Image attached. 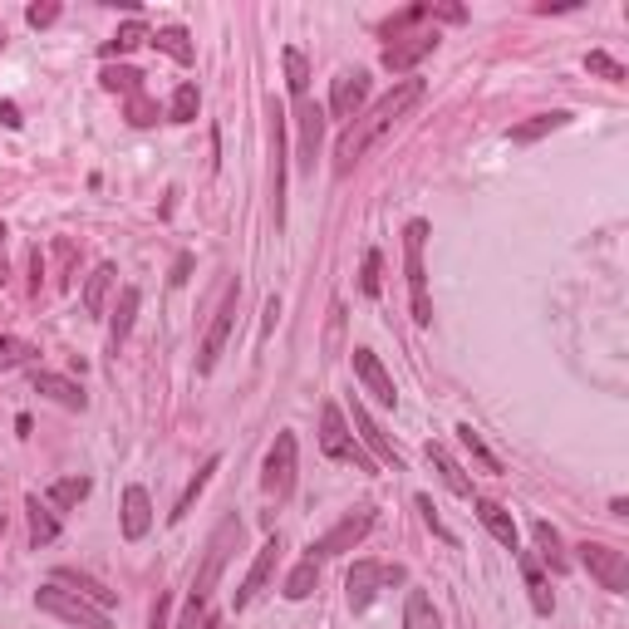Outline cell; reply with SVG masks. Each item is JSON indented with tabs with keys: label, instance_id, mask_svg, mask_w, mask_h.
Listing matches in <instances>:
<instances>
[{
	"label": "cell",
	"instance_id": "1",
	"mask_svg": "<svg viewBox=\"0 0 629 629\" xmlns=\"http://www.w3.org/2000/svg\"><path fill=\"white\" fill-rule=\"evenodd\" d=\"M418 104H423V79H403V84H394L379 104H369L364 114L344 128L340 143H335V177H349L354 163H359L374 143H384V138H389V133H394Z\"/></svg>",
	"mask_w": 629,
	"mask_h": 629
},
{
	"label": "cell",
	"instance_id": "2",
	"mask_svg": "<svg viewBox=\"0 0 629 629\" xmlns=\"http://www.w3.org/2000/svg\"><path fill=\"white\" fill-rule=\"evenodd\" d=\"M423 241H428V222L413 217L403 227V271H408V295H413V320L428 325L433 320V300H428V271H423Z\"/></svg>",
	"mask_w": 629,
	"mask_h": 629
},
{
	"label": "cell",
	"instance_id": "3",
	"mask_svg": "<svg viewBox=\"0 0 629 629\" xmlns=\"http://www.w3.org/2000/svg\"><path fill=\"white\" fill-rule=\"evenodd\" d=\"M408 580V571L403 566H384V561H354V571L344 575V590H349V610L354 615H364L384 590H394V585H403Z\"/></svg>",
	"mask_w": 629,
	"mask_h": 629
},
{
	"label": "cell",
	"instance_id": "4",
	"mask_svg": "<svg viewBox=\"0 0 629 629\" xmlns=\"http://www.w3.org/2000/svg\"><path fill=\"white\" fill-rule=\"evenodd\" d=\"M236 546H241V521L227 516V521L212 531V541H207V561H202V571L192 580V600H207V595L217 590V580H222V571H227V561H231Z\"/></svg>",
	"mask_w": 629,
	"mask_h": 629
},
{
	"label": "cell",
	"instance_id": "5",
	"mask_svg": "<svg viewBox=\"0 0 629 629\" xmlns=\"http://www.w3.org/2000/svg\"><path fill=\"white\" fill-rule=\"evenodd\" d=\"M35 605H40L45 615H55V620L79 625V629H89V625H99V620H104V610H99L94 600H84L79 590H64L59 580H50V585H40V590H35Z\"/></svg>",
	"mask_w": 629,
	"mask_h": 629
},
{
	"label": "cell",
	"instance_id": "6",
	"mask_svg": "<svg viewBox=\"0 0 629 629\" xmlns=\"http://www.w3.org/2000/svg\"><path fill=\"white\" fill-rule=\"evenodd\" d=\"M320 453H325L330 462H354L359 472H369V477H374V462L364 458V448H359V443H354V433L344 428V413L335 408V403H325V408H320Z\"/></svg>",
	"mask_w": 629,
	"mask_h": 629
},
{
	"label": "cell",
	"instance_id": "7",
	"mask_svg": "<svg viewBox=\"0 0 629 629\" xmlns=\"http://www.w3.org/2000/svg\"><path fill=\"white\" fill-rule=\"evenodd\" d=\"M236 305H241V286H227L217 315H212V325H207V335H202V349H197V374H212V369H217V359H222V349H227L231 330H236Z\"/></svg>",
	"mask_w": 629,
	"mask_h": 629
},
{
	"label": "cell",
	"instance_id": "8",
	"mask_svg": "<svg viewBox=\"0 0 629 629\" xmlns=\"http://www.w3.org/2000/svg\"><path fill=\"white\" fill-rule=\"evenodd\" d=\"M580 566L595 575L610 595H625L629 590V561L625 551H615V546H605V541H585L580 546Z\"/></svg>",
	"mask_w": 629,
	"mask_h": 629
},
{
	"label": "cell",
	"instance_id": "9",
	"mask_svg": "<svg viewBox=\"0 0 629 629\" xmlns=\"http://www.w3.org/2000/svg\"><path fill=\"white\" fill-rule=\"evenodd\" d=\"M295 433H276V443H271V453H266V472H261V487L276 497V502H286L290 492H295Z\"/></svg>",
	"mask_w": 629,
	"mask_h": 629
},
{
	"label": "cell",
	"instance_id": "10",
	"mask_svg": "<svg viewBox=\"0 0 629 629\" xmlns=\"http://www.w3.org/2000/svg\"><path fill=\"white\" fill-rule=\"evenodd\" d=\"M369 531H374V512H369V507H359V512L344 516L335 531H325V536H320L310 551H315V556H344V551H354V546H359Z\"/></svg>",
	"mask_w": 629,
	"mask_h": 629
},
{
	"label": "cell",
	"instance_id": "11",
	"mask_svg": "<svg viewBox=\"0 0 629 629\" xmlns=\"http://www.w3.org/2000/svg\"><path fill=\"white\" fill-rule=\"evenodd\" d=\"M364 104H369V74L364 69H344L340 79L330 84V114L354 123V118L364 114Z\"/></svg>",
	"mask_w": 629,
	"mask_h": 629
},
{
	"label": "cell",
	"instance_id": "12",
	"mask_svg": "<svg viewBox=\"0 0 629 629\" xmlns=\"http://www.w3.org/2000/svg\"><path fill=\"white\" fill-rule=\"evenodd\" d=\"M276 561H281V541L271 536V541H266V546L256 551V561H251L246 580H241V585L231 590V605H236V610H246V605H251V600H256V595H261V590L271 585V575H276Z\"/></svg>",
	"mask_w": 629,
	"mask_h": 629
},
{
	"label": "cell",
	"instance_id": "13",
	"mask_svg": "<svg viewBox=\"0 0 629 629\" xmlns=\"http://www.w3.org/2000/svg\"><path fill=\"white\" fill-rule=\"evenodd\" d=\"M433 50H438V30H413V35H399V40L384 50V69H389V74H408L418 59L433 55Z\"/></svg>",
	"mask_w": 629,
	"mask_h": 629
},
{
	"label": "cell",
	"instance_id": "14",
	"mask_svg": "<svg viewBox=\"0 0 629 629\" xmlns=\"http://www.w3.org/2000/svg\"><path fill=\"white\" fill-rule=\"evenodd\" d=\"M354 374H359V384L374 394V399L384 403V408H394L399 394H394V379H389V369L379 364V354L374 349H354Z\"/></svg>",
	"mask_w": 629,
	"mask_h": 629
},
{
	"label": "cell",
	"instance_id": "15",
	"mask_svg": "<svg viewBox=\"0 0 629 629\" xmlns=\"http://www.w3.org/2000/svg\"><path fill=\"white\" fill-rule=\"evenodd\" d=\"M153 531V502L143 487H128L123 492V541H143Z\"/></svg>",
	"mask_w": 629,
	"mask_h": 629
},
{
	"label": "cell",
	"instance_id": "16",
	"mask_svg": "<svg viewBox=\"0 0 629 629\" xmlns=\"http://www.w3.org/2000/svg\"><path fill=\"white\" fill-rule=\"evenodd\" d=\"M35 394H45V399H55L59 408H74V413H84L89 408V394L74 384V379H64V374H50V369H40L35 374Z\"/></svg>",
	"mask_w": 629,
	"mask_h": 629
},
{
	"label": "cell",
	"instance_id": "17",
	"mask_svg": "<svg viewBox=\"0 0 629 629\" xmlns=\"http://www.w3.org/2000/svg\"><path fill=\"white\" fill-rule=\"evenodd\" d=\"M516 566L526 575V590H531V605H536V615H551L556 610V595H551V580L541 571V561L531 556V551H516Z\"/></svg>",
	"mask_w": 629,
	"mask_h": 629
},
{
	"label": "cell",
	"instance_id": "18",
	"mask_svg": "<svg viewBox=\"0 0 629 629\" xmlns=\"http://www.w3.org/2000/svg\"><path fill=\"white\" fill-rule=\"evenodd\" d=\"M472 502H477L482 526L492 531V541H497V546H507V551H516V521H512V512H507L502 502H492V497H472Z\"/></svg>",
	"mask_w": 629,
	"mask_h": 629
},
{
	"label": "cell",
	"instance_id": "19",
	"mask_svg": "<svg viewBox=\"0 0 629 629\" xmlns=\"http://www.w3.org/2000/svg\"><path fill=\"white\" fill-rule=\"evenodd\" d=\"M295 109H300V168H310V163H315V148H320V138H325V114H320L310 99H295Z\"/></svg>",
	"mask_w": 629,
	"mask_h": 629
},
{
	"label": "cell",
	"instance_id": "20",
	"mask_svg": "<svg viewBox=\"0 0 629 629\" xmlns=\"http://www.w3.org/2000/svg\"><path fill=\"white\" fill-rule=\"evenodd\" d=\"M354 428H359V443H364V448H374V453L389 462V467H403V453L389 443V438H384V433H379V423L364 413V403H354Z\"/></svg>",
	"mask_w": 629,
	"mask_h": 629
},
{
	"label": "cell",
	"instance_id": "21",
	"mask_svg": "<svg viewBox=\"0 0 629 629\" xmlns=\"http://www.w3.org/2000/svg\"><path fill=\"white\" fill-rule=\"evenodd\" d=\"M25 512H30V546L40 551V546H50L59 536V516L50 502H40V497H25Z\"/></svg>",
	"mask_w": 629,
	"mask_h": 629
},
{
	"label": "cell",
	"instance_id": "22",
	"mask_svg": "<svg viewBox=\"0 0 629 629\" xmlns=\"http://www.w3.org/2000/svg\"><path fill=\"white\" fill-rule=\"evenodd\" d=\"M428 462L438 467V477L448 482V492H453V497H472V477H467L458 462L448 458V448H443V443H428Z\"/></svg>",
	"mask_w": 629,
	"mask_h": 629
},
{
	"label": "cell",
	"instance_id": "23",
	"mask_svg": "<svg viewBox=\"0 0 629 629\" xmlns=\"http://www.w3.org/2000/svg\"><path fill=\"white\" fill-rule=\"evenodd\" d=\"M50 580H59V585H74V590H79L84 600H94L99 610H114V605H118V595H114V590H109V585H99L94 575H79V571H55V575H50Z\"/></svg>",
	"mask_w": 629,
	"mask_h": 629
},
{
	"label": "cell",
	"instance_id": "24",
	"mask_svg": "<svg viewBox=\"0 0 629 629\" xmlns=\"http://www.w3.org/2000/svg\"><path fill=\"white\" fill-rule=\"evenodd\" d=\"M531 536H536V551H541L536 561H546V566H551L556 575L566 571V551H561V531H556L551 521H531Z\"/></svg>",
	"mask_w": 629,
	"mask_h": 629
},
{
	"label": "cell",
	"instance_id": "25",
	"mask_svg": "<svg viewBox=\"0 0 629 629\" xmlns=\"http://www.w3.org/2000/svg\"><path fill=\"white\" fill-rule=\"evenodd\" d=\"M138 305H143V290L138 286H123L118 290V310H114V330H109V344H123L128 340V330H133V315H138Z\"/></svg>",
	"mask_w": 629,
	"mask_h": 629
},
{
	"label": "cell",
	"instance_id": "26",
	"mask_svg": "<svg viewBox=\"0 0 629 629\" xmlns=\"http://www.w3.org/2000/svg\"><path fill=\"white\" fill-rule=\"evenodd\" d=\"M403 629H443L433 600L423 590H408V600H403Z\"/></svg>",
	"mask_w": 629,
	"mask_h": 629
},
{
	"label": "cell",
	"instance_id": "27",
	"mask_svg": "<svg viewBox=\"0 0 629 629\" xmlns=\"http://www.w3.org/2000/svg\"><path fill=\"white\" fill-rule=\"evenodd\" d=\"M89 487H94L89 477H59L55 487H50V497H45V502H50L55 512H69V507H79V502L89 497Z\"/></svg>",
	"mask_w": 629,
	"mask_h": 629
},
{
	"label": "cell",
	"instance_id": "28",
	"mask_svg": "<svg viewBox=\"0 0 629 629\" xmlns=\"http://www.w3.org/2000/svg\"><path fill=\"white\" fill-rule=\"evenodd\" d=\"M118 271L114 266H99L94 276H89V286H84V310L89 315H104V305H109V290H114Z\"/></svg>",
	"mask_w": 629,
	"mask_h": 629
},
{
	"label": "cell",
	"instance_id": "29",
	"mask_svg": "<svg viewBox=\"0 0 629 629\" xmlns=\"http://www.w3.org/2000/svg\"><path fill=\"white\" fill-rule=\"evenodd\" d=\"M217 467H222V458H207V462H202V472H197V477L187 482V492L177 497V507L168 512V521H182V516L192 512V502H197V497L207 492V482H212V472H217Z\"/></svg>",
	"mask_w": 629,
	"mask_h": 629
},
{
	"label": "cell",
	"instance_id": "30",
	"mask_svg": "<svg viewBox=\"0 0 629 629\" xmlns=\"http://www.w3.org/2000/svg\"><path fill=\"white\" fill-rule=\"evenodd\" d=\"M571 123V114H536L531 123H516L512 128V143H536V138H546V133H556V128H566Z\"/></svg>",
	"mask_w": 629,
	"mask_h": 629
},
{
	"label": "cell",
	"instance_id": "31",
	"mask_svg": "<svg viewBox=\"0 0 629 629\" xmlns=\"http://www.w3.org/2000/svg\"><path fill=\"white\" fill-rule=\"evenodd\" d=\"M148 40H153V30H148L143 20H128V25L118 30L114 40L104 45V59H114V55H133V50H138V45H148Z\"/></svg>",
	"mask_w": 629,
	"mask_h": 629
},
{
	"label": "cell",
	"instance_id": "32",
	"mask_svg": "<svg viewBox=\"0 0 629 629\" xmlns=\"http://www.w3.org/2000/svg\"><path fill=\"white\" fill-rule=\"evenodd\" d=\"M99 79H104V89H109V94H123V99L143 94V74H138V69H128V64H118V69L109 64Z\"/></svg>",
	"mask_w": 629,
	"mask_h": 629
},
{
	"label": "cell",
	"instance_id": "33",
	"mask_svg": "<svg viewBox=\"0 0 629 629\" xmlns=\"http://www.w3.org/2000/svg\"><path fill=\"white\" fill-rule=\"evenodd\" d=\"M197 109H202L197 84H177V89H172V104H168V118H172V123H192Z\"/></svg>",
	"mask_w": 629,
	"mask_h": 629
},
{
	"label": "cell",
	"instance_id": "34",
	"mask_svg": "<svg viewBox=\"0 0 629 629\" xmlns=\"http://www.w3.org/2000/svg\"><path fill=\"white\" fill-rule=\"evenodd\" d=\"M153 45H158V50H168L177 64H192V45H187V30H182V25L158 30V35H153Z\"/></svg>",
	"mask_w": 629,
	"mask_h": 629
},
{
	"label": "cell",
	"instance_id": "35",
	"mask_svg": "<svg viewBox=\"0 0 629 629\" xmlns=\"http://www.w3.org/2000/svg\"><path fill=\"white\" fill-rule=\"evenodd\" d=\"M315 580H320V571H315V556H310V561H300V566L286 575V600H305V595L315 590Z\"/></svg>",
	"mask_w": 629,
	"mask_h": 629
},
{
	"label": "cell",
	"instance_id": "36",
	"mask_svg": "<svg viewBox=\"0 0 629 629\" xmlns=\"http://www.w3.org/2000/svg\"><path fill=\"white\" fill-rule=\"evenodd\" d=\"M286 84H290V99H305V84H310V64L300 50H286Z\"/></svg>",
	"mask_w": 629,
	"mask_h": 629
},
{
	"label": "cell",
	"instance_id": "37",
	"mask_svg": "<svg viewBox=\"0 0 629 629\" xmlns=\"http://www.w3.org/2000/svg\"><path fill=\"white\" fill-rule=\"evenodd\" d=\"M585 69H590V74H600V79H610V84H625V79H629L625 64H620V59H610L605 50H590V55H585Z\"/></svg>",
	"mask_w": 629,
	"mask_h": 629
},
{
	"label": "cell",
	"instance_id": "38",
	"mask_svg": "<svg viewBox=\"0 0 629 629\" xmlns=\"http://www.w3.org/2000/svg\"><path fill=\"white\" fill-rule=\"evenodd\" d=\"M30 359H35V344L0 335V369H15V364H30Z\"/></svg>",
	"mask_w": 629,
	"mask_h": 629
},
{
	"label": "cell",
	"instance_id": "39",
	"mask_svg": "<svg viewBox=\"0 0 629 629\" xmlns=\"http://www.w3.org/2000/svg\"><path fill=\"white\" fill-rule=\"evenodd\" d=\"M177 629H217V615H212V605H207V600H187V610H182Z\"/></svg>",
	"mask_w": 629,
	"mask_h": 629
},
{
	"label": "cell",
	"instance_id": "40",
	"mask_svg": "<svg viewBox=\"0 0 629 629\" xmlns=\"http://www.w3.org/2000/svg\"><path fill=\"white\" fill-rule=\"evenodd\" d=\"M458 438H462V448H467V453H472V458L482 462V467H487V472H502V462L492 458V453H487V443H482V438H477V433H472V423H462L458 428Z\"/></svg>",
	"mask_w": 629,
	"mask_h": 629
},
{
	"label": "cell",
	"instance_id": "41",
	"mask_svg": "<svg viewBox=\"0 0 629 629\" xmlns=\"http://www.w3.org/2000/svg\"><path fill=\"white\" fill-rule=\"evenodd\" d=\"M128 123H138V128L158 123V104H153V99H143V94H133V99H128Z\"/></svg>",
	"mask_w": 629,
	"mask_h": 629
},
{
	"label": "cell",
	"instance_id": "42",
	"mask_svg": "<svg viewBox=\"0 0 629 629\" xmlns=\"http://www.w3.org/2000/svg\"><path fill=\"white\" fill-rule=\"evenodd\" d=\"M418 512H423V521L433 526V536H443L448 546H458V536H453V531L443 526V516H438V507H433V497H418Z\"/></svg>",
	"mask_w": 629,
	"mask_h": 629
},
{
	"label": "cell",
	"instance_id": "43",
	"mask_svg": "<svg viewBox=\"0 0 629 629\" xmlns=\"http://www.w3.org/2000/svg\"><path fill=\"white\" fill-rule=\"evenodd\" d=\"M25 20H30L35 30H45V25H55V20H59V5H30V10H25Z\"/></svg>",
	"mask_w": 629,
	"mask_h": 629
},
{
	"label": "cell",
	"instance_id": "44",
	"mask_svg": "<svg viewBox=\"0 0 629 629\" xmlns=\"http://www.w3.org/2000/svg\"><path fill=\"white\" fill-rule=\"evenodd\" d=\"M359 286H364V295H379V251L364 256V281Z\"/></svg>",
	"mask_w": 629,
	"mask_h": 629
},
{
	"label": "cell",
	"instance_id": "45",
	"mask_svg": "<svg viewBox=\"0 0 629 629\" xmlns=\"http://www.w3.org/2000/svg\"><path fill=\"white\" fill-rule=\"evenodd\" d=\"M148 629H168V595H158V605H153V625Z\"/></svg>",
	"mask_w": 629,
	"mask_h": 629
},
{
	"label": "cell",
	"instance_id": "46",
	"mask_svg": "<svg viewBox=\"0 0 629 629\" xmlns=\"http://www.w3.org/2000/svg\"><path fill=\"white\" fill-rule=\"evenodd\" d=\"M0 123H5V128H20V109H15V104H0Z\"/></svg>",
	"mask_w": 629,
	"mask_h": 629
},
{
	"label": "cell",
	"instance_id": "47",
	"mask_svg": "<svg viewBox=\"0 0 629 629\" xmlns=\"http://www.w3.org/2000/svg\"><path fill=\"white\" fill-rule=\"evenodd\" d=\"M187 271H192V256H177V266H172V281L182 286V281H187Z\"/></svg>",
	"mask_w": 629,
	"mask_h": 629
},
{
	"label": "cell",
	"instance_id": "48",
	"mask_svg": "<svg viewBox=\"0 0 629 629\" xmlns=\"http://www.w3.org/2000/svg\"><path fill=\"white\" fill-rule=\"evenodd\" d=\"M89 629H114V625H109V620H99V625H89Z\"/></svg>",
	"mask_w": 629,
	"mask_h": 629
},
{
	"label": "cell",
	"instance_id": "49",
	"mask_svg": "<svg viewBox=\"0 0 629 629\" xmlns=\"http://www.w3.org/2000/svg\"><path fill=\"white\" fill-rule=\"evenodd\" d=\"M0 541H5V516H0Z\"/></svg>",
	"mask_w": 629,
	"mask_h": 629
},
{
	"label": "cell",
	"instance_id": "50",
	"mask_svg": "<svg viewBox=\"0 0 629 629\" xmlns=\"http://www.w3.org/2000/svg\"><path fill=\"white\" fill-rule=\"evenodd\" d=\"M0 45H5V30H0Z\"/></svg>",
	"mask_w": 629,
	"mask_h": 629
},
{
	"label": "cell",
	"instance_id": "51",
	"mask_svg": "<svg viewBox=\"0 0 629 629\" xmlns=\"http://www.w3.org/2000/svg\"><path fill=\"white\" fill-rule=\"evenodd\" d=\"M0 241H5V227H0Z\"/></svg>",
	"mask_w": 629,
	"mask_h": 629
}]
</instances>
